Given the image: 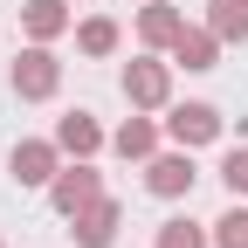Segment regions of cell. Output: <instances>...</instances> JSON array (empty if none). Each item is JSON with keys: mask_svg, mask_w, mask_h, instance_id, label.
Instances as JSON below:
<instances>
[{"mask_svg": "<svg viewBox=\"0 0 248 248\" xmlns=\"http://www.w3.org/2000/svg\"><path fill=\"white\" fill-rule=\"evenodd\" d=\"M55 83H62V62L48 48H28L14 62V97H55Z\"/></svg>", "mask_w": 248, "mask_h": 248, "instance_id": "obj_1", "label": "cell"}, {"mask_svg": "<svg viewBox=\"0 0 248 248\" xmlns=\"http://www.w3.org/2000/svg\"><path fill=\"white\" fill-rule=\"evenodd\" d=\"M48 200H55V207H62V214H69V221H76L83 207H97V200H104V179L90 172V166H76V172H55V186H48Z\"/></svg>", "mask_w": 248, "mask_h": 248, "instance_id": "obj_2", "label": "cell"}, {"mask_svg": "<svg viewBox=\"0 0 248 248\" xmlns=\"http://www.w3.org/2000/svg\"><path fill=\"white\" fill-rule=\"evenodd\" d=\"M193 152H172V159H152L145 166V186H152V193H159V200H179V193H193Z\"/></svg>", "mask_w": 248, "mask_h": 248, "instance_id": "obj_3", "label": "cell"}, {"mask_svg": "<svg viewBox=\"0 0 248 248\" xmlns=\"http://www.w3.org/2000/svg\"><path fill=\"white\" fill-rule=\"evenodd\" d=\"M166 131L193 152V145H207V138H221V110H214V104H179V110L166 117Z\"/></svg>", "mask_w": 248, "mask_h": 248, "instance_id": "obj_4", "label": "cell"}, {"mask_svg": "<svg viewBox=\"0 0 248 248\" xmlns=\"http://www.w3.org/2000/svg\"><path fill=\"white\" fill-rule=\"evenodd\" d=\"M117 221H124V207H117V200H97V207L76 214L69 234H76V248H110V241H117Z\"/></svg>", "mask_w": 248, "mask_h": 248, "instance_id": "obj_5", "label": "cell"}, {"mask_svg": "<svg viewBox=\"0 0 248 248\" xmlns=\"http://www.w3.org/2000/svg\"><path fill=\"white\" fill-rule=\"evenodd\" d=\"M55 152H62V145H48V138L14 145V179H21V186H55Z\"/></svg>", "mask_w": 248, "mask_h": 248, "instance_id": "obj_6", "label": "cell"}, {"mask_svg": "<svg viewBox=\"0 0 248 248\" xmlns=\"http://www.w3.org/2000/svg\"><path fill=\"white\" fill-rule=\"evenodd\" d=\"M124 97L131 104H166V62H131L124 69Z\"/></svg>", "mask_w": 248, "mask_h": 248, "instance_id": "obj_7", "label": "cell"}, {"mask_svg": "<svg viewBox=\"0 0 248 248\" xmlns=\"http://www.w3.org/2000/svg\"><path fill=\"white\" fill-rule=\"evenodd\" d=\"M214 55H221V35H207V28H186V35L172 42L179 69H214Z\"/></svg>", "mask_w": 248, "mask_h": 248, "instance_id": "obj_8", "label": "cell"}, {"mask_svg": "<svg viewBox=\"0 0 248 248\" xmlns=\"http://www.w3.org/2000/svg\"><path fill=\"white\" fill-rule=\"evenodd\" d=\"M55 145H62V152H97L104 131H97V117H90V110H69V117L55 124Z\"/></svg>", "mask_w": 248, "mask_h": 248, "instance_id": "obj_9", "label": "cell"}, {"mask_svg": "<svg viewBox=\"0 0 248 248\" xmlns=\"http://www.w3.org/2000/svg\"><path fill=\"white\" fill-rule=\"evenodd\" d=\"M28 35L35 42H48V35H62V28H69V14H62V0H28Z\"/></svg>", "mask_w": 248, "mask_h": 248, "instance_id": "obj_10", "label": "cell"}, {"mask_svg": "<svg viewBox=\"0 0 248 248\" xmlns=\"http://www.w3.org/2000/svg\"><path fill=\"white\" fill-rule=\"evenodd\" d=\"M138 35H145V42H179L186 28H179V14L166 7V0H152V7L138 14Z\"/></svg>", "mask_w": 248, "mask_h": 248, "instance_id": "obj_11", "label": "cell"}, {"mask_svg": "<svg viewBox=\"0 0 248 248\" xmlns=\"http://www.w3.org/2000/svg\"><path fill=\"white\" fill-rule=\"evenodd\" d=\"M214 35L221 42H248V0H214Z\"/></svg>", "mask_w": 248, "mask_h": 248, "instance_id": "obj_12", "label": "cell"}, {"mask_svg": "<svg viewBox=\"0 0 248 248\" xmlns=\"http://www.w3.org/2000/svg\"><path fill=\"white\" fill-rule=\"evenodd\" d=\"M76 42H83V55H110V48H117V21H104V14H90V21L76 28Z\"/></svg>", "mask_w": 248, "mask_h": 248, "instance_id": "obj_13", "label": "cell"}, {"mask_svg": "<svg viewBox=\"0 0 248 248\" xmlns=\"http://www.w3.org/2000/svg\"><path fill=\"white\" fill-rule=\"evenodd\" d=\"M214 248H248V207H228L214 221Z\"/></svg>", "mask_w": 248, "mask_h": 248, "instance_id": "obj_14", "label": "cell"}, {"mask_svg": "<svg viewBox=\"0 0 248 248\" xmlns=\"http://www.w3.org/2000/svg\"><path fill=\"white\" fill-rule=\"evenodd\" d=\"M152 138H159V131H152L145 117H131V124L117 131V152H124V159H145V152H152Z\"/></svg>", "mask_w": 248, "mask_h": 248, "instance_id": "obj_15", "label": "cell"}, {"mask_svg": "<svg viewBox=\"0 0 248 248\" xmlns=\"http://www.w3.org/2000/svg\"><path fill=\"white\" fill-rule=\"evenodd\" d=\"M159 248H207V234H200L193 221H166V228H159Z\"/></svg>", "mask_w": 248, "mask_h": 248, "instance_id": "obj_16", "label": "cell"}, {"mask_svg": "<svg viewBox=\"0 0 248 248\" xmlns=\"http://www.w3.org/2000/svg\"><path fill=\"white\" fill-rule=\"evenodd\" d=\"M221 179H228V193H234V200L248 193V152H241V145L228 152V159H221Z\"/></svg>", "mask_w": 248, "mask_h": 248, "instance_id": "obj_17", "label": "cell"}]
</instances>
